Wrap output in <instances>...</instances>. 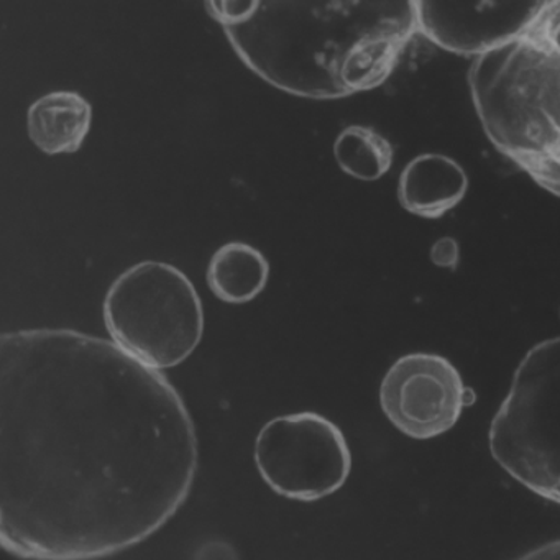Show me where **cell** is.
I'll return each mask as SVG.
<instances>
[{
  "instance_id": "obj_3",
  "label": "cell",
  "mask_w": 560,
  "mask_h": 560,
  "mask_svg": "<svg viewBox=\"0 0 560 560\" xmlns=\"http://www.w3.org/2000/svg\"><path fill=\"white\" fill-rule=\"evenodd\" d=\"M471 101L494 149L560 198V0L468 71Z\"/></svg>"
},
{
  "instance_id": "obj_4",
  "label": "cell",
  "mask_w": 560,
  "mask_h": 560,
  "mask_svg": "<svg viewBox=\"0 0 560 560\" xmlns=\"http://www.w3.org/2000/svg\"><path fill=\"white\" fill-rule=\"evenodd\" d=\"M103 317L117 346L156 370L182 365L205 334L198 290L166 261H140L122 271L107 290Z\"/></svg>"
},
{
  "instance_id": "obj_13",
  "label": "cell",
  "mask_w": 560,
  "mask_h": 560,
  "mask_svg": "<svg viewBox=\"0 0 560 560\" xmlns=\"http://www.w3.org/2000/svg\"><path fill=\"white\" fill-rule=\"evenodd\" d=\"M209 15L222 28L245 24L258 8V0H206Z\"/></svg>"
},
{
  "instance_id": "obj_5",
  "label": "cell",
  "mask_w": 560,
  "mask_h": 560,
  "mask_svg": "<svg viewBox=\"0 0 560 560\" xmlns=\"http://www.w3.org/2000/svg\"><path fill=\"white\" fill-rule=\"evenodd\" d=\"M491 457L560 506V336L527 350L488 432Z\"/></svg>"
},
{
  "instance_id": "obj_1",
  "label": "cell",
  "mask_w": 560,
  "mask_h": 560,
  "mask_svg": "<svg viewBox=\"0 0 560 560\" xmlns=\"http://www.w3.org/2000/svg\"><path fill=\"white\" fill-rule=\"evenodd\" d=\"M199 467L162 370L73 329L0 337V546L21 559L114 556L159 533Z\"/></svg>"
},
{
  "instance_id": "obj_6",
  "label": "cell",
  "mask_w": 560,
  "mask_h": 560,
  "mask_svg": "<svg viewBox=\"0 0 560 560\" xmlns=\"http://www.w3.org/2000/svg\"><path fill=\"white\" fill-rule=\"evenodd\" d=\"M254 458L275 493L303 503L336 493L352 471L342 429L314 411L270 419L255 439Z\"/></svg>"
},
{
  "instance_id": "obj_9",
  "label": "cell",
  "mask_w": 560,
  "mask_h": 560,
  "mask_svg": "<svg viewBox=\"0 0 560 560\" xmlns=\"http://www.w3.org/2000/svg\"><path fill=\"white\" fill-rule=\"evenodd\" d=\"M467 191L465 170L451 156L439 153L416 156L399 175V205L422 219L444 218L464 201Z\"/></svg>"
},
{
  "instance_id": "obj_8",
  "label": "cell",
  "mask_w": 560,
  "mask_h": 560,
  "mask_svg": "<svg viewBox=\"0 0 560 560\" xmlns=\"http://www.w3.org/2000/svg\"><path fill=\"white\" fill-rule=\"evenodd\" d=\"M550 0H416L419 34L447 54L478 57L530 27Z\"/></svg>"
},
{
  "instance_id": "obj_7",
  "label": "cell",
  "mask_w": 560,
  "mask_h": 560,
  "mask_svg": "<svg viewBox=\"0 0 560 560\" xmlns=\"http://www.w3.org/2000/svg\"><path fill=\"white\" fill-rule=\"evenodd\" d=\"M475 396L454 363L439 353L399 357L380 385V406L401 434L429 441L454 429Z\"/></svg>"
},
{
  "instance_id": "obj_15",
  "label": "cell",
  "mask_w": 560,
  "mask_h": 560,
  "mask_svg": "<svg viewBox=\"0 0 560 560\" xmlns=\"http://www.w3.org/2000/svg\"><path fill=\"white\" fill-rule=\"evenodd\" d=\"M557 559L560 557V540L557 542L547 544V546L540 547L536 552L527 553L524 559Z\"/></svg>"
},
{
  "instance_id": "obj_2",
  "label": "cell",
  "mask_w": 560,
  "mask_h": 560,
  "mask_svg": "<svg viewBox=\"0 0 560 560\" xmlns=\"http://www.w3.org/2000/svg\"><path fill=\"white\" fill-rule=\"evenodd\" d=\"M418 32L416 0H258L245 24L224 28L252 73L319 101L382 86Z\"/></svg>"
},
{
  "instance_id": "obj_12",
  "label": "cell",
  "mask_w": 560,
  "mask_h": 560,
  "mask_svg": "<svg viewBox=\"0 0 560 560\" xmlns=\"http://www.w3.org/2000/svg\"><path fill=\"white\" fill-rule=\"evenodd\" d=\"M334 156L346 175L360 182H376L392 170L393 147L372 127L350 126L334 142Z\"/></svg>"
},
{
  "instance_id": "obj_11",
  "label": "cell",
  "mask_w": 560,
  "mask_h": 560,
  "mask_svg": "<svg viewBox=\"0 0 560 560\" xmlns=\"http://www.w3.org/2000/svg\"><path fill=\"white\" fill-rule=\"evenodd\" d=\"M270 278V261L254 245L228 242L209 260V290L229 304H245L264 293Z\"/></svg>"
},
{
  "instance_id": "obj_14",
  "label": "cell",
  "mask_w": 560,
  "mask_h": 560,
  "mask_svg": "<svg viewBox=\"0 0 560 560\" xmlns=\"http://www.w3.org/2000/svg\"><path fill=\"white\" fill-rule=\"evenodd\" d=\"M432 264L439 268H447V270L455 271L460 261V247L457 241L452 237H442L432 245L429 252Z\"/></svg>"
},
{
  "instance_id": "obj_10",
  "label": "cell",
  "mask_w": 560,
  "mask_h": 560,
  "mask_svg": "<svg viewBox=\"0 0 560 560\" xmlns=\"http://www.w3.org/2000/svg\"><path fill=\"white\" fill-rule=\"evenodd\" d=\"M93 124V107L74 91L45 94L27 114L28 137L47 155H70L83 147Z\"/></svg>"
}]
</instances>
